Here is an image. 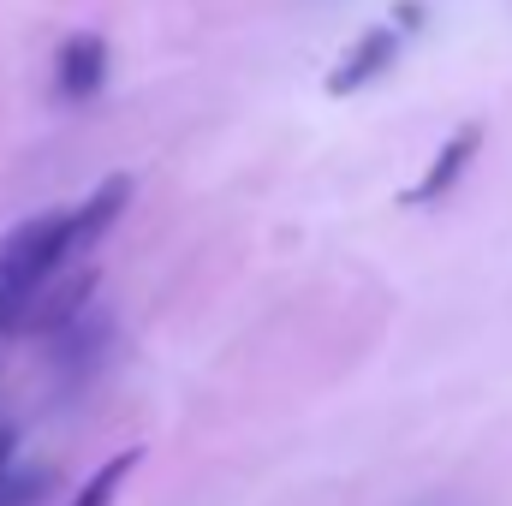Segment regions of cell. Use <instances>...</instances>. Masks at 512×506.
<instances>
[{
	"label": "cell",
	"mask_w": 512,
	"mask_h": 506,
	"mask_svg": "<svg viewBox=\"0 0 512 506\" xmlns=\"http://www.w3.org/2000/svg\"><path fill=\"white\" fill-rule=\"evenodd\" d=\"M72 256H78L72 251V209H48V215L24 221L18 233H6V245H0V286H6L12 304L24 310V298H30L48 274H60Z\"/></svg>",
	"instance_id": "obj_1"
},
{
	"label": "cell",
	"mask_w": 512,
	"mask_h": 506,
	"mask_svg": "<svg viewBox=\"0 0 512 506\" xmlns=\"http://www.w3.org/2000/svg\"><path fill=\"white\" fill-rule=\"evenodd\" d=\"M96 298V268H60V274H48L30 298H24V310H18V334H36V340H48L54 328H66L84 304Z\"/></svg>",
	"instance_id": "obj_2"
},
{
	"label": "cell",
	"mask_w": 512,
	"mask_h": 506,
	"mask_svg": "<svg viewBox=\"0 0 512 506\" xmlns=\"http://www.w3.org/2000/svg\"><path fill=\"white\" fill-rule=\"evenodd\" d=\"M54 340V376L60 381H84L102 370V358H108V340H114V322H102V316H90V304L66 322V328H54L48 334Z\"/></svg>",
	"instance_id": "obj_3"
},
{
	"label": "cell",
	"mask_w": 512,
	"mask_h": 506,
	"mask_svg": "<svg viewBox=\"0 0 512 506\" xmlns=\"http://www.w3.org/2000/svg\"><path fill=\"white\" fill-rule=\"evenodd\" d=\"M477 149H483V120H465V126H459L447 143H441V149H435V161H429V167H423V179L405 191V203H411V209L441 203V197L465 179V167L477 161Z\"/></svg>",
	"instance_id": "obj_4"
},
{
	"label": "cell",
	"mask_w": 512,
	"mask_h": 506,
	"mask_svg": "<svg viewBox=\"0 0 512 506\" xmlns=\"http://www.w3.org/2000/svg\"><path fill=\"white\" fill-rule=\"evenodd\" d=\"M393 60H399V30H393V24H370V30H364V36L340 54V66L328 72V96L370 90L387 66H393Z\"/></svg>",
	"instance_id": "obj_5"
},
{
	"label": "cell",
	"mask_w": 512,
	"mask_h": 506,
	"mask_svg": "<svg viewBox=\"0 0 512 506\" xmlns=\"http://www.w3.org/2000/svg\"><path fill=\"white\" fill-rule=\"evenodd\" d=\"M108 84V42L102 36H66L54 54V96L60 102H90Z\"/></svg>",
	"instance_id": "obj_6"
},
{
	"label": "cell",
	"mask_w": 512,
	"mask_h": 506,
	"mask_svg": "<svg viewBox=\"0 0 512 506\" xmlns=\"http://www.w3.org/2000/svg\"><path fill=\"white\" fill-rule=\"evenodd\" d=\"M131 209V173H114V179H102L78 209H72V251H96L108 233H114V221Z\"/></svg>",
	"instance_id": "obj_7"
},
{
	"label": "cell",
	"mask_w": 512,
	"mask_h": 506,
	"mask_svg": "<svg viewBox=\"0 0 512 506\" xmlns=\"http://www.w3.org/2000/svg\"><path fill=\"white\" fill-rule=\"evenodd\" d=\"M137 459H143V447H126V453H114L108 465H96V477H84V489H78V495H72L66 506H114L120 483H126L131 471H137Z\"/></svg>",
	"instance_id": "obj_8"
},
{
	"label": "cell",
	"mask_w": 512,
	"mask_h": 506,
	"mask_svg": "<svg viewBox=\"0 0 512 506\" xmlns=\"http://www.w3.org/2000/svg\"><path fill=\"white\" fill-rule=\"evenodd\" d=\"M54 495V471L48 465H12L0 483V506H42Z\"/></svg>",
	"instance_id": "obj_9"
},
{
	"label": "cell",
	"mask_w": 512,
	"mask_h": 506,
	"mask_svg": "<svg viewBox=\"0 0 512 506\" xmlns=\"http://www.w3.org/2000/svg\"><path fill=\"white\" fill-rule=\"evenodd\" d=\"M18 465V429L12 423H0V483H6V471Z\"/></svg>",
	"instance_id": "obj_10"
},
{
	"label": "cell",
	"mask_w": 512,
	"mask_h": 506,
	"mask_svg": "<svg viewBox=\"0 0 512 506\" xmlns=\"http://www.w3.org/2000/svg\"><path fill=\"white\" fill-rule=\"evenodd\" d=\"M423 24V0H399L393 6V30H417Z\"/></svg>",
	"instance_id": "obj_11"
}]
</instances>
